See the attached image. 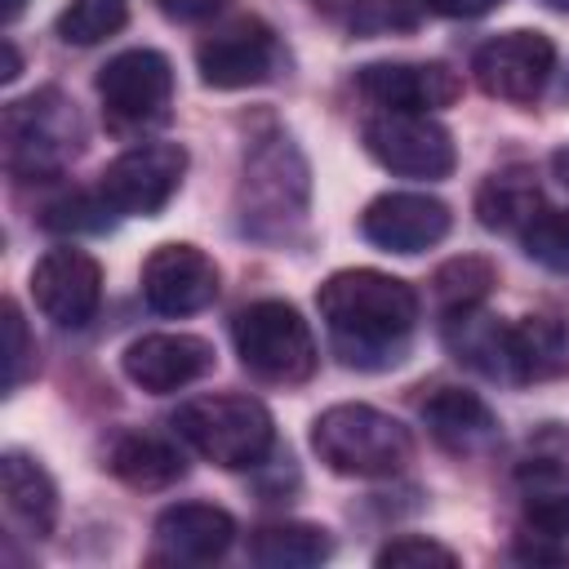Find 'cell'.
<instances>
[{
    "label": "cell",
    "instance_id": "10",
    "mask_svg": "<svg viewBox=\"0 0 569 569\" xmlns=\"http://www.w3.org/2000/svg\"><path fill=\"white\" fill-rule=\"evenodd\" d=\"M551 67H556V44L542 31H502L485 40L471 58L476 84L502 102H533L551 80Z\"/></svg>",
    "mask_w": 569,
    "mask_h": 569
},
{
    "label": "cell",
    "instance_id": "16",
    "mask_svg": "<svg viewBox=\"0 0 569 569\" xmlns=\"http://www.w3.org/2000/svg\"><path fill=\"white\" fill-rule=\"evenodd\" d=\"M356 89L382 111H431L458 102L462 80L445 62H369L356 71Z\"/></svg>",
    "mask_w": 569,
    "mask_h": 569
},
{
    "label": "cell",
    "instance_id": "27",
    "mask_svg": "<svg viewBox=\"0 0 569 569\" xmlns=\"http://www.w3.org/2000/svg\"><path fill=\"white\" fill-rule=\"evenodd\" d=\"M124 22H129V0H71L53 27L67 44H98L116 36Z\"/></svg>",
    "mask_w": 569,
    "mask_h": 569
},
{
    "label": "cell",
    "instance_id": "22",
    "mask_svg": "<svg viewBox=\"0 0 569 569\" xmlns=\"http://www.w3.org/2000/svg\"><path fill=\"white\" fill-rule=\"evenodd\" d=\"M538 204H542V191H538L533 173L520 169V164H507V169L489 173L480 182V191H476V218H480V227L485 231H502V236L507 231H525L533 222Z\"/></svg>",
    "mask_w": 569,
    "mask_h": 569
},
{
    "label": "cell",
    "instance_id": "13",
    "mask_svg": "<svg viewBox=\"0 0 569 569\" xmlns=\"http://www.w3.org/2000/svg\"><path fill=\"white\" fill-rule=\"evenodd\" d=\"M142 298L160 316H196L218 298V262L196 244H160L142 262Z\"/></svg>",
    "mask_w": 569,
    "mask_h": 569
},
{
    "label": "cell",
    "instance_id": "4",
    "mask_svg": "<svg viewBox=\"0 0 569 569\" xmlns=\"http://www.w3.org/2000/svg\"><path fill=\"white\" fill-rule=\"evenodd\" d=\"M178 436L209 462L218 467H253L267 458L276 427L262 400L253 396H236V391H218V396H196L173 413Z\"/></svg>",
    "mask_w": 569,
    "mask_h": 569
},
{
    "label": "cell",
    "instance_id": "3",
    "mask_svg": "<svg viewBox=\"0 0 569 569\" xmlns=\"http://www.w3.org/2000/svg\"><path fill=\"white\" fill-rule=\"evenodd\" d=\"M0 138H4V169L13 178H53L84 147L76 102H67L58 89H36L9 102L0 120Z\"/></svg>",
    "mask_w": 569,
    "mask_h": 569
},
{
    "label": "cell",
    "instance_id": "7",
    "mask_svg": "<svg viewBox=\"0 0 569 569\" xmlns=\"http://www.w3.org/2000/svg\"><path fill=\"white\" fill-rule=\"evenodd\" d=\"M360 142L382 169L400 178H445L458 160L449 129L427 111H378L365 120Z\"/></svg>",
    "mask_w": 569,
    "mask_h": 569
},
{
    "label": "cell",
    "instance_id": "2",
    "mask_svg": "<svg viewBox=\"0 0 569 569\" xmlns=\"http://www.w3.org/2000/svg\"><path fill=\"white\" fill-rule=\"evenodd\" d=\"M311 449L338 476L378 480L396 476L413 458V436L373 405H333L311 422Z\"/></svg>",
    "mask_w": 569,
    "mask_h": 569
},
{
    "label": "cell",
    "instance_id": "21",
    "mask_svg": "<svg viewBox=\"0 0 569 569\" xmlns=\"http://www.w3.org/2000/svg\"><path fill=\"white\" fill-rule=\"evenodd\" d=\"M107 467H111V476H116L120 485L142 489V493L169 489V485H178L182 471H187L182 453H178L169 440L147 436V431H129V436H120V440L111 445V453H107Z\"/></svg>",
    "mask_w": 569,
    "mask_h": 569
},
{
    "label": "cell",
    "instance_id": "5",
    "mask_svg": "<svg viewBox=\"0 0 569 569\" xmlns=\"http://www.w3.org/2000/svg\"><path fill=\"white\" fill-rule=\"evenodd\" d=\"M231 338H236L240 365H244L253 378L276 382V387H298V382H307V378L316 373V365H320L311 325L298 316V307H289V302H280V298L249 302V307L236 316Z\"/></svg>",
    "mask_w": 569,
    "mask_h": 569
},
{
    "label": "cell",
    "instance_id": "31",
    "mask_svg": "<svg viewBox=\"0 0 569 569\" xmlns=\"http://www.w3.org/2000/svg\"><path fill=\"white\" fill-rule=\"evenodd\" d=\"M111 204H107V196L98 191V200H89V196H67V200H58V204H49V213H44V227H53V231H98V227H107L102 218H89V213H107Z\"/></svg>",
    "mask_w": 569,
    "mask_h": 569
},
{
    "label": "cell",
    "instance_id": "32",
    "mask_svg": "<svg viewBox=\"0 0 569 569\" xmlns=\"http://www.w3.org/2000/svg\"><path fill=\"white\" fill-rule=\"evenodd\" d=\"M156 9L173 22H204L222 9V0H156Z\"/></svg>",
    "mask_w": 569,
    "mask_h": 569
},
{
    "label": "cell",
    "instance_id": "24",
    "mask_svg": "<svg viewBox=\"0 0 569 569\" xmlns=\"http://www.w3.org/2000/svg\"><path fill=\"white\" fill-rule=\"evenodd\" d=\"M445 338L453 347V356L471 369H480L485 378H502L511 382V369H507V325L480 316L476 311H458V316H445Z\"/></svg>",
    "mask_w": 569,
    "mask_h": 569
},
{
    "label": "cell",
    "instance_id": "14",
    "mask_svg": "<svg viewBox=\"0 0 569 569\" xmlns=\"http://www.w3.org/2000/svg\"><path fill=\"white\" fill-rule=\"evenodd\" d=\"M360 236L387 253H422L449 236V204L418 191H382L365 204Z\"/></svg>",
    "mask_w": 569,
    "mask_h": 569
},
{
    "label": "cell",
    "instance_id": "29",
    "mask_svg": "<svg viewBox=\"0 0 569 569\" xmlns=\"http://www.w3.org/2000/svg\"><path fill=\"white\" fill-rule=\"evenodd\" d=\"M36 373V342L27 338V320L18 302H4V387L18 391Z\"/></svg>",
    "mask_w": 569,
    "mask_h": 569
},
{
    "label": "cell",
    "instance_id": "1",
    "mask_svg": "<svg viewBox=\"0 0 569 569\" xmlns=\"http://www.w3.org/2000/svg\"><path fill=\"white\" fill-rule=\"evenodd\" d=\"M320 320L347 365L387 369L405 360L409 333L418 325V293L373 267L333 271L316 293Z\"/></svg>",
    "mask_w": 569,
    "mask_h": 569
},
{
    "label": "cell",
    "instance_id": "9",
    "mask_svg": "<svg viewBox=\"0 0 569 569\" xmlns=\"http://www.w3.org/2000/svg\"><path fill=\"white\" fill-rule=\"evenodd\" d=\"M280 62V44H276V31L253 18V13H240L222 27H213L200 44H196V67H200V80L209 89H249V84H262L271 80Z\"/></svg>",
    "mask_w": 569,
    "mask_h": 569
},
{
    "label": "cell",
    "instance_id": "26",
    "mask_svg": "<svg viewBox=\"0 0 569 569\" xmlns=\"http://www.w3.org/2000/svg\"><path fill=\"white\" fill-rule=\"evenodd\" d=\"M498 284V271L489 258H476V253H462V258H449L436 267L431 276V298L445 316H458V311H476Z\"/></svg>",
    "mask_w": 569,
    "mask_h": 569
},
{
    "label": "cell",
    "instance_id": "34",
    "mask_svg": "<svg viewBox=\"0 0 569 569\" xmlns=\"http://www.w3.org/2000/svg\"><path fill=\"white\" fill-rule=\"evenodd\" d=\"M18 71H22V58H18L13 40H4V71H0V80L9 84V80H18Z\"/></svg>",
    "mask_w": 569,
    "mask_h": 569
},
{
    "label": "cell",
    "instance_id": "23",
    "mask_svg": "<svg viewBox=\"0 0 569 569\" xmlns=\"http://www.w3.org/2000/svg\"><path fill=\"white\" fill-rule=\"evenodd\" d=\"M329 556H333V538H329V529H320L311 520L258 525L249 538V560L262 569H311Z\"/></svg>",
    "mask_w": 569,
    "mask_h": 569
},
{
    "label": "cell",
    "instance_id": "19",
    "mask_svg": "<svg viewBox=\"0 0 569 569\" xmlns=\"http://www.w3.org/2000/svg\"><path fill=\"white\" fill-rule=\"evenodd\" d=\"M0 489H4V511H9L13 525H22L31 538H49L53 533V525H58V489H53L49 471L36 458L9 449L0 458Z\"/></svg>",
    "mask_w": 569,
    "mask_h": 569
},
{
    "label": "cell",
    "instance_id": "30",
    "mask_svg": "<svg viewBox=\"0 0 569 569\" xmlns=\"http://www.w3.org/2000/svg\"><path fill=\"white\" fill-rule=\"evenodd\" d=\"M378 565H382V569H391V565H396V569H427V565H436V569H453L458 556H453L445 542L405 533V538H391V542L378 551Z\"/></svg>",
    "mask_w": 569,
    "mask_h": 569
},
{
    "label": "cell",
    "instance_id": "33",
    "mask_svg": "<svg viewBox=\"0 0 569 569\" xmlns=\"http://www.w3.org/2000/svg\"><path fill=\"white\" fill-rule=\"evenodd\" d=\"M493 4H502V0H422V9L440 13V18H480Z\"/></svg>",
    "mask_w": 569,
    "mask_h": 569
},
{
    "label": "cell",
    "instance_id": "20",
    "mask_svg": "<svg viewBox=\"0 0 569 569\" xmlns=\"http://www.w3.org/2000/svg\"><path fill=\"white\" fill-rule=\"evenodd\" d=\"M511 382H547L569 369V325L556 316H525L507 325Z\"/></svg>",
    "mask_w": 569,
    "mask_h": 569
},
{
    "label": "cell",
    "instance_id": "18",
    "mask_svg": "<svg viewBox=\"0 0 569 569\" xmlns=\"http://www.w3.org/2000/svg\"><path fill=\"white\" fill-rule=\"evenodd\" d=\"M431 440L458 458H480L498 445V418L493 409L476 396V391H462V387H436L422 396L418 405Z\"/></svg>",
    "mask_w": 569,
    "mask_h": 569
},
{
    "label": "cell",
    "instance_id": "17",
    "mask_svg": "<svg viewBox=\"0 0 569 569\" xmlns=\"http://www.w3.org/2000/svg\"><path fill=\"white\" fill-rule=\"evenodd\" d=\"M156 551L151 560H169V565H204L218 560L231 538H236V520L213 507V502H178L164 507L156 516Z\"/></svg>",
    "mask_w": 569,
    "mask_h": 569
},
{
    "label": "cell",
    "instance_id": "15",
    "mask_svg": "<svg viewBox=\"0 0 569 569\" xmlns=\"http://www.w3.org/2000/svg\"><path fill=\"white\" fill-rule=\"evenodd\" d=\"M120 369L133 387L169 396L213 369V342H204L200 333H147L124 347Z\"/></svg>",
    "mask_w": 569,
    "mask_h": 569
},
{
    "label": "cell",
    "instance_id": "28",
    "mask_svg": "<svg viewBox=\"0 0 569 569\" xmlns=\"http://www.w3.org/2000/svg\"><path fill=\"white\" fill-rule=\"evenodd\" d=\"M525 253L547 271H569V209H538L520 231Z\"/></svg>",
    "mask_w": 569,
    "mask_h": 569
},
{
    "label": "cell",
    "instance_id": "36",
    "mask_svg": "<svg viewBox=\"0 0 569 569\" xmlns=\"http://www.w3.org/2000/svg\"><path fill=\"white\" fill-rule=\"evenodd\" d=\"M22 4H27V0H9V4H4V18H9V22H13V18H18V13H22Z\"/></svg>",
    "mask_w": 569,
    "mask_h": 569
},
{
    "label": "cell",
    "instance_id": "8",
    "mask_svg": "<svg viewBox=\"0 0 569 569\" xmlns=\"http://www.w3.org/2000/svg\"><path fill=\"white\" fill-rule=\"evenodd\" d=\"M182 173H187V147H178V142H142V147L120 151L102 169L98 191L107 196V204L116 213L156 218L173 200V191L182 187Z\"/></svg>",
    "mask_w": 569,
    "mask_h": 569
},
{
    "label": "cell",
    "instance_id": "37",
    "mask_svg": "<svg viewBox=\"0 0 569 569\" xmlns=\"http://www.w3.org/2000/svg\"><path fill=\"white\" fill-rule=\"evenodd\" d=\"M551 4H560V9H569V0H551Z\"/></svg>",
    "mask_w": 569,
    "mask_h": 569
},
{
    "label": "cell",
    "instance_id": "6",
    "mask_svg": "<svg viewBox=\"0 0 569 569\" xmlns=\"http://www.w3.org/2000/svg\"><path fill=\"white\" fill-rule=\"evenodd\" d=\"M240 209H244V227L253 236L284 231L289 222L302 218V209H307V160L298 156V147L284 133L262 138L244 156Z\"/></svg>",
    "mask_w": 569,
    "mask_h": 569
},
{
    "label": "cell",
    "instance_id": "35",
    "mask_svg": "<svg viewBox=\"0 0 569 569\" xmlns=\"http://www.w3.org/2000/svg\"><path fill=\"white\" fill-rule=\"evenodd\" d=\"M551 169H556V178H560V187H569V142L551 156Z\"/></svg>",
    "mask_w": 569,
    "mask_h": 569
},
{
    "label": "cell",
    "instance_id": "25",
    "mask_svg": "<svg viewBox=\"0 0 569 569\" xmlns=\"http://www.w3.org/2000/svg\"><path fill=\"white\" fill-rule=\"evenodd\" d=\"M525 485V525L551 542H569V471L533 462L520 471Z\"/></svg>",
    "mask_w": 569,
    "mask_h": 569
},
{
    "label": "cell",
    "instance_id": "11",
    "mask_svg": "<svg viewBox=\"0 0 569 569\" xmlns=\"http://www.w3.org/2000/svg\"><path fill=\"white\" fill-rule=\"evenodd\" d=\"M98 98L116 124L164 120L173 98V67L156 49H124L98 71Z\"/></svg>",
    "mask_w": 569,
    "mask_h": 569
},
{
    "label": "cell",
    "instance_id": "12",
    "mask_svg": "<svg viewBox=\"0 0 569 569\" xmlns=\"http://www.w3.org/2000/svg\"><path fill=\"white\" fill-rule=\"evenodd\" d=\"M31 298L62 329L89 325L98 302H102V267H98V258L84 253V249H71V244L49 249L31 267Z\"/></svg>",
    "mask_w": 569,
    "mask_h": 569
}]
</instances>
